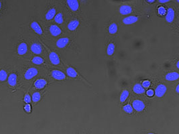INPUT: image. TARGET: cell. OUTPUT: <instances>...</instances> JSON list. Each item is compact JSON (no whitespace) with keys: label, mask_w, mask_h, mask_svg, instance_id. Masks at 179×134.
<instances>
[{"label":"cell","mask_w":179,"mask_h":134,"mask_svg":"<svg viewBox=\"0 0 179 134\" xmlns=\"http://www.w3.org/2000/svg\"><path fill=\"white\" fill-rule=\"evenodd\" d=\"M166 92H167L166 86H165L164 84H159L157 87H156L154 94L156 95L157 97L161 98L164 96Z\"/></svg>","instance_id":"1"},{"label":"cell","mask_w":179,"mask_h":134,"mask_svg":"<svg viewBox=\"0 0 179 134\" xmlns=\"http://www.w3.org/2000/svg\"><path fill=\"white\" fill-rule=\"evenodd\" d=\"M132 104H133V105H132L133 109L137 111V112L143 111L145 108H146V105H145L144 102L141 100H135Z\"/></svg>","instance_id":"2"},{"label":"cell","mask_w":179,"mask_h":134,"mask_svg":"<svg viewBox=\"0 0 179 134\" xmlns=\"http://www.w3.org/2000/svg\"><path fill=\"white\" fill-rule=\"evenodd\" d=\"M37 74H38V70L36 68L32 67V68H28L27 71L25 72V74H24V78H25V79L29 80L35 77V76H37Z\"/></svg>","instance_id":"3"},{"label":"cell","mask_w":179,"mask_h":134,"mask_svg":"<svg viewBox=\"0 0 179 134\" xmlns=\"http://www.w3.org/2000/svg\"><path fill=\"white\" fill-rule=\"evenodd\" d=\"M51 75H52V76L54 79L59 80V81H62V80H64L66 79L65 74H64L63 71H61L60 70H57V69L52 70V71H51Z\"/></svg>","instance_id":"4"},{"label":"cell","mask_w":179,"mask_h":134,"mask_svg":"<svg viewBox=\"0 0 179 134\" xmlns=\"http://www.w3.org/2000/svg\"><path fill=\"white\" fill-rule=\"evenodd\" d=\"M139 16H127V17L124 18L122 19V23L125 25H133V24L136 23V22L138 21Z\"/></svg>","instance_id":"5"},{"label":"cell","mask_w":179,"mask_h":134,"mask_svg":"<svg viewBox=\"0 0 179 134\" xmlns=\"http://www.w3.org/2000/svg\"><path fill=\"white\" fill-rule=\"evenodd\" d=\"M49 58L52 64L59 65L60 64V59L57 54L54 51H50L49 54Z\"/></svg>","instance_id":"6"},{"label":"cell","mask_w":179,"mask_h":134,"mask_svg":"<svg viewBox=\"0 0 179 134\" xmlns=\"http://www.w3.org/2000/svg\"><path fill=\"white\" fill-rule=\"evenodd\" d=\"M69 38H67V37H63V38H60L57 40V43H56V45L60 49H63V48H65L69 44Z\"/></svg>","instance_id":"7"},{"label":"cell","mask_w":179,"mask_h":134,"mask_svg":"<svg viewBox=\"0 0 179 134\" xmlns=\"http://www.w3.org/2000/svg\"><path fill=\"white\" fill-rule=\"evenodd\" d=\"M175 17V12L172 8H169L166 11V14H165V20L168 23H171L173 22Z\"/></svg>","instance_id":"8"},{"label":"cell","mask_w":179,"mask_h":134,"mask_svg":"<svg viewBox=\"0 0 179 134\" xmlns=\"http://www.w3.org/2000/svg\"><path fill=\"white\" fill-rule=\"evenodd\" d=\"M133 11V9L131 6H128V5H122L120 7L119 12L122 15H128V14H131Z\"/></svg>","instance_id":"9"},{"label":"cell","mask_w":179,"mask_h":134,"mask_svg":"<svg viewBox=\"0 0 179 134\" xmlns=\"http://www.w3.org/2000/svg\"><path fill=\"white\" fill-rule=\"evenodd\" d=\"M27 51V45L25 42H22L17 47V54L19 55H24Z\"/></svg>","instance_id":"10"},{"label":"cell","mask_w":179,"mask_h":134,"mask_svg":"<svg viewBox=\"0 0 179 134\" xmlns=\"http://www.w3.org/2000/svg\"><path fill=\"white\" fill-rule=\"evenodd\" d=\"M31 51L35 54H40L42 52V48L40 44L37 43H34L31 46Z\"/></svg>","instance_id":"11"},{"label":"cell","mask_w":179,"mask_h":134,"mask_svg":"<svg viewBox=\"0 0 179 134\" xmlns=\"http://www.w3.org/2000/svg\"><path fill=\"white\" fill-rule=\"evenodd\" d=\"M50 31L51 34L54 36H57L58 35L61 34L62 30L59 27H57V25H52L50 27Z\"/></svg>","instance_id":"12"},{"label":"cell","mask_w":179,"mask_h":134,"mask_svg":"<svg viewBox=\"0 0 179 134\" xmlns=\"http://www.w3.org/2000/svg\"><path fill=\"white\" fill-rule=\"evenodd\" d=\"M67 4L73 11H78L79 9V2L77 0H67Z\"/></svg>","instance_id":"13"},{"label":"cell","mask_w":179,"mask_h":134,"mask_svg":"<svg viewBox=\"0 0 179 134\" xmlns=\"http://www.w3.org/2000/svg\"><path fill=\"white\" fill-rule=\"evenodd\" d=\"M31 28L33 29L34 31H35V32H36L37 34L39 35H41L42 34L43 31H42V28H41L40 26L38 23H37V22H32L31 23Z\"/></svg>","instance_id":"14"},{"label":"cell","mask_w":179,"mask_h":134,"mask_svg":"<svg viewBox=\"0 0 179 134\" xmlns=\"http://www.w3.org/2000/svg\"><path fill=\"white\" fill-rule=\"evenodd\" d=\"M179 77V74L178 72H170V73L167 74L165 75V79L167 81H176L178 79Z\"/></svg>","instance_id":"15"},{"label":"cell","mask_w":179,"mask_h":134,"mask_svg":"<svg viewBox=\"0 0 179 134\" xmlns=\"http://www.w3.org/2000/svg\"><path fill=\"white\" fill-rule=\"evenodd\" d=\"M47 85V81L44 79H39L36 80L35 86L38 89H42Z\"/></svg>","instance_id":"16"},{"label":"cell","mask_w":179,"mask_h":134,"mask_svg":"<svg viewBox=\"0 0 179 134\" xmlns=\"http://www.w3.org/2000/svg\"><path fill=\"white\" fill-rule=\"evenodd\" d=\"M66 71H67V75H68L69 77H71V78H76L79 76V74L78 72H77V71L72 66L67 67Z\"/></svg>","instance_id":"17"},{"label":"cell","mask_w":179,"mask_h":134,"mask_svg":"<svg viewBox=\"0 0 179 134\" xmlns=\"http://www.w3.org/2000/svg\"><path fill=\"white\" fill-rule=\"evenodd\" d=\"M79 25H80V22L78 20L75 19L69 22L67 25V28L69 31H75L79 27Z\"/></svg>","instance_id":"18"},{"label":"cell","mask_w":179,"mask_h":134,"mask_svg":"<svg viewBox=\"0 0 179 134\" xmlns=\"http://www.w3.org/2000/svg\"><path fill=\"white\" fill-rule=\"evenodd\" d=\"M17 76L16 74L12 73L9 76L8 83L10 86H14L17 84Z\"/></svg>","instance_id":"19"},{"label":"cell","mask_w":179,"mask_h":134,"mask_svg":"<svg viewBox=\"0 0 179 134\" xmlns=\"http://www.w3.org/2000/svg\"><path fill=\"white\" fill-rule=\"evenodd\" d=\"M133 92L137 94H141L145 92V89L143 88L140 83H136L133 86Z\"/></svg>","instance_id":"20"},{"label":"cell","mask_w":179,"mask_h":134,"mask_svg":"<svg viewBox=\"0 0 179 134\" xmlns=\"http://www.w3.org/2000/svg\"><path fill=\"white\" fill-rule=\"evenodd\" d=\"M56 14V9L55 8H52L47 12L46 15H45V19L47 20H51L55 16Z\"/></svg>","instance_id":"21"},{"label":"cell","mask_w":179,"mask_h":134,"mask_svg":"<svg viewBox=\"0 0 179 134\" xmlns=\"http://www.w3.org/2000/svg\"><path fill=\"white\" fill-rule=\"evenodd\" d=\"M115 49H116V46L113 43H110L107 46V54L108 56H112L113 55L114 52H115Z\"/></svg>","instance_id":"22"},{"label":"cell","mask_w":179,"mask_h":134,"mask_svg":"<svg viewBox=\"0 0 179 134\" xmlns=\"http://www.w3.org/2000/svg\"><path fill=\"white\" fill-rule=\"evenodd\" d=\"M118 25L116 23H112L111 25L109 26L108 27V31L110 34H115L118 32Z\"/></svg>","instance_id":"23"},{"label":"cell","mask_w":179,"mask_h":134,"mask_svg":"<svg viewBox=\"0 0 179 134\" xmlns=\"http://www.w3.org/2000/svg\"><path fill=\"white\" fill-rule=\"evenodd\" d=\"M129 96V92L128 90H124L122 91V92L121 93V94H120V100L121 103H123V102H125L126 99H127L128 97Z\"/></svg>","instance_id":"24"},{"label":"cell","mask_w":179,"mask_h":134,"mask_svg":"<svg viewBox=\"0 0 179 134\" xmlns=\"http://www.w3.org/2000/svg\"><path fill=\"white\" fill-rule=\"evenodd\" d=\"M32 62L36 65H40V64H42L43 63L45 62V61H44V59L42 58V57H35L32 59Z\"/></svg>","instance_id":"25"},{"label":"cell","mask_w":179,"mask_h":134,"mask_svg":"<svg viewBox=\"0 0 179 134\" xmlns=\"http://www.w3.org/2000/svg\"><path fill=\"white\" fill-rule=\"evenodd\" d=\"M54 21H55L56 23L60 24V25L63 24V22H64L63 14H62V13H60V12L58 13L57 15H55V16H54Z\"/></svg>","instance_id":"26"},{"label":"cell","mask_w":179,"mask_h":134,"mask_svg":"<svg viewBox=\"0 0 179 134\" xmlns=\"http://www.w3.org/2000/svg\"><path fill=\"white\" fill-rule=\"evenodd\" d=\"M41 99V95L39 92H35L32 94V100L33 102L35 103H37Z\"/></svg>","instance_id":"27"},{"label":"cell","mask_w":179,"mask_h":134,"mask_svg":"<svg viewBox=\"0 0 179 134\" xmlns=\"http://www.w3.org/2000/svg\"><path fill=\"white\" fill-rule=\"evenodd\" d=\"M122 110L127 113H132L133 112V111H134V109H133V106H132L131 104H127V105L124 106L122 107Z\"/></svg>","instance_id":"28"},{"label":"cell","mask_w":179,"mask_h":134,"mask_svg":"<svg viewBox=\"0 0 179 134\" xmlns=\"http://www.w3.org/2000/svg\"><path fill=\"white\" fill-rule=\"evenodd\" d=\"M7 79V73L5 70L0 71V81H5Z\"/></svg>","instance_id":"29"},{"label":"cell","mask_w":179,"mask_h":134,"mask_svg":"<svg viewBox=\"0 0 179 134\" xmlns=\"http://www.w3.org/2000/svg\"><path fill=\"white\" fill-rule=\"evenodd\" d=\"M158 12L160 15H164L166 14V9L163 7H159L158 9Z\"/></svg>","instance_id":"30"},{"label":"cell","mask_w":179,"mask_h":134,"mask_svg":"<svg viewBox=\"0 0 179 134\" xmlns=\"http://www.w3.org/2000/svg\"><path fill=\"white\" fill-rule=\"evenodd\" d=\"M31 100H32V98H31V96H29V94H27L24 96V101L25 102V103H27V104H29L30 103H31Z\"/></svg>","instance_id":"31"},{"label":"cell","mask_w":179,"mask_h":134,"mask_svg":"<svg viewBox=\"0 0 179 134\" xmlns=\"http://www.w3.org/2000/svg\"><path fill=\"white\" fill-rule=\"evenodd\" d=\"M142 86L143 87V88H148V87H149L150 86V81H148V80H146V81H144L143 82V83L142 84Z\"/></svg>","instance_id":"32"},{"label":"cell","mask_w":179,"mask_h":134,"mask_svg":"<svg viewBox=\"0 0 179 134\" xmlns=\"http://www.w3.org/2000/svg\"><path fill=\"white\" fill-rule=\"evenodd\" d=\"M24 109L27 113H31V110H32L31 105H30V104H26V105L24 106Z\"/></svg>","instance_id":"33"},{"label":"cell","mask_w":179,"mask_h":134,"mask_svg":"<svg viewBox=\"0 0 179 134\" xmlns=\"http://www.w3.org/2000/svg\"><path fill=\"white\" fill-rule=\"evenodd\" d=\"M146 94H147V96H149V97H151V96H153V95L155 94H154V91L153 90V89H149V90L147 91Z\"/></svg>","instance_id":"34"},{"label":"cell","mask_w":179,"mask_h":134,"mask_svg":"<svg viewBox=\"0 0 179 134\" xmlns=\"http://www.w3.org/2000/svg\"><path fill=\"white\" fill-rule=\"evenodd\" d=\"M159 1L160 3H162V4H164V3H167V2H168V1H169V0H159Z\"/></svg>","instance_id":"35"},{"label":"cell","mask_w":179,"mask_h":134,"mask_svg":"<svg viewBox=\"0 0 179 134\" xmlns=\"http://www.w3.org/2000/svg\"><path fill=\"white\" fill-rule=\"evenodd\" d=\"M176 93H177V94H178V93H179V85H177L176 89Z\"/></svg>","instance_id":"36"},{"label":"cell","mask_w":179,"mask_h":134,"mask_svg":"<svg viewBox=\"0 0 179 134\" xmlns=\"http://www.w3.org/2000/svg\"><path fill=\"white\" fill-rule=\"evenodd\" d=\"M147 2H148V3H154L155 2V0H151V1H150V0H148V1H146Z\"/></svg>","instance_id":"37"},{"label":"cell","mask_w":179,"mask_h":134,"mask_svg":"<svg viewBox=\"0 0 179 134\" xmlns=\"http://www.w3.org/2000/svg\"><path fill=\"white\" fill-rule=\"evenodd\" d=\"M176 66H177V68H179V61H177V63H176Z\"/></svg>","instance_id":"38"},{"label":"cell","mask_w":179,"mask_h":134,"mask_svg":"<svg viewBox=\"0 0 179 134\" xmlns=\"http://www.w3.org/2000/svg\"><path fill=\"white\" fill-rule=\"evenodd\" d=\"M1 8H2V3L1 1H0V10H1Z\"/></svg>","instance_id":"39"},{"label":"cell","mask_w":179,"mask_h":134,"mask_svg":"<svg viewBox=\"0 0 179 134\" xmlns=\"http://www.w3.org/2000/svg\"><path fill=\"white\" fill-rule=\"evenodd\" d=\"M148 134H156V133H148Z\"/></svg>","instance_id":"40"}]
</instances>
